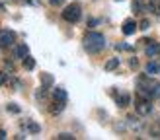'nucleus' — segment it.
Here are the masks:
<instances>
[{"label": "nucleus", "instance_id": "nucleus-1", "mask_svg": "<svg viewBox=\"0 0 160 140\" xmlns=\"http://www.w3.org/2000/svg\"><path fill=\"white\" fill-rule=\"evenodd\" d=\"M84 49L92 54H98L106 49V37L98 31H88L84 35Z\"/></svg>", "mask_w": 160, "mask_h": 140}, {"label": "nucleus", "instance_id": "nucleus-2", "mask_svg": "<svg viewBox=\"0 0 160 140\" xmlns=\"http://www.w3.org/2000/svg\"><path fill=\"white\" fill-rule=\"evenodd\" d=\"M80 14H82V8H80V4H68L65 10L61 12V16H62V20L65 21H68V23H76L78 20H80Z\"/></svg>", "mask_w": 160, "mask_h": 140}, {"label": "nucleus", "instance_id": "nucleus-3", "mask_svg": "<svg viewBox=\"0 0 160 140\" xmlns=\"http://www.w3.org/2000/svg\"><path fill=\"white\" fill-rule=\"evenodd\" d=\"M135 111H137V115H141V117L150 115V111H152L150 99H141V97H137V101H135Z\"/></svg>", "mask_w": 160, "mask_h": 140}, {"label": "nucleus", "instance_id": "nucleus-4", "mask_svg": "<svg viewBox=\"0 0 160 140\" xmlns=\"http://www.w3.org/2000/svg\"><path fill=\"white\" fill-rule=\"evenodd\" d=\"M14 37H16V33H14V31H10V29L0 31V45H2V47L14 45Z\"/></svg>", "mask_w": 160, "mask_h": 140}, {"label": "nucleus", "instance_id": "nucleus-5", "mask_svg": "<svg viewBox=\"0 0 160 140\" xmlns=\"http://www.w3.org/2000/svg\"><path fill=\"white\" fill-rule=\"evenodd\" d=\"M65 103L67 101H61V99H53V103H51V107H49V113L53 115V117H57L62 109H65Z\"/></svg>", "mask_w": 160, "mask_h": 140}, {"label": "nucleus", "instance_id": "nucleus-6", "mask_svg": "<svg viewBox=\"0 0 160 140\" xmlns=\"http://www.w3.org/2000/svg\"><path fill=\"white\" fill-rule=\"evenodd\" d=\"M115 103H117V107H127L131 103V96L129 93H119V96H115Z\"/></svg>", "mask_w": 160, "mask_h": 140}, {"label": "nucleus", "instance_id": "nucleus-7", "mask_svg": "<svg viewBox=\"0 0 160 140\" xmlns=\"http://www.w3.org/2000/svg\"><path fill=\"white\" fill-rule=\"evenodd\" d=\"M137 23H135V20H127L125 23H123V35H133L135 31H137Z\"/></svg>", "mask_w": 160, "mask_h": 140}, {"label": "nucleus", "instance_id": "nucleus-8", "mask_svg": "<svg viewBox=\"0 0 160 140\" xmlns=\"http://www.w3.org/2000/svg\"><path fill=\"white\" fill-rule=\"evenodd\" d=\"M22 127L26 128L28 132H31V134H37V132L41 130V127H39L37 123H33V121H29V119H26V123H22Z\"/></svg>", "mask_w": 160, "mask_h": 140}, {"label": "nucleus", "instance_id": "nucleus-9", "mask_svg": "<svg viewBox=\"0 0 160 140\" xmlns=\"http://www.w3.org/2000/svg\"><path fill=\"white\" fill-rule=\"evenodd\" d=\"M139 117H141V115H139ZM139 117H135V115H129V117H127V123H129V127H131L133 130H141V127H142L141 121H139Z\"/></svg>", "mask_w": 160, "mask_h": 140}, {"label": "nucleus", "instance_id": "nucleus-10", "mask_svg": "<svg viewBox=\"0 0 160 140\" xmlns=\"http://www.w3.org/2000/svg\"><path fill=\"white\" fill-rule=\"evenodd\" d=\"M39 82H41V86H47V88H51L55 80H53V76H51V74L41 72V74H39Z\"/></svg>", "mask_w": 160, "mask_h": 140}, {"label": "nucleus", "instance_id": "nucleus-11", "mask_svg": "<svg viewBox=\"0 0 160 140\" xmlns=\"http://www.w3.org/2000/svg\"><path fill=\"white\" fill-rule=\"evenodd\" d=\"M47 96H49V93H47V86H41V88L35 91V99L37 101H47Z\"/></svg>", "mask_w": 160, "mask_h": 140}, {"label": "nucleus", "instance_id": "nucleus-12", "mask_svg": "<svg viewBox=\"0 0 160 140\" xmlns=\"http://www.w3.org/2000/svg\"><path fill=\"white\" fill-rule=\"evenodd\" d=\"M28 54H29V47L26 43L20 45L18 49H16V57H18V58H23V57H28Z\"/></svg>", "mask_w": 160, "mask_h": 140}, {"label": "nucleus", "instance_id": "nucleus-13", "mask_svg": "<svg viewBox=\"0 0 160 140\" xmlns=\"http://www.w3.org/2000/svg\"><path fill=\"white\" fill-rule=\"evenodd\" d=\"M119 62H121L119 58H109V60L106 62V66H103V68H106L108 72H111V70H115V68L119 66Z\"/></svg>", "mask_w": 160, "mask_h": 140}, {"label": "nucleus", "instance_id": "nucleus-14", "mask_svg": "<svg viewBox=\"0 0 160 140\" xmlns=\"http://www.w3.org/2000/svg\"><path fill=\"white\" fill-rule=\"evenodd\" d=\"M23 68H26V70H33L35 68V60L31 58L29 54H28V57H23Z\"/></svg>", "mask_w": 160, "mask_h": 140}, {"label": "nucleus", "instance_id": "nucleus-15", "mask_svg": "<svg viewBox=\"0 0 160 140\" xmlns=\"http://www.w3.org/2000/svg\"><path fill=\"white\" fill-rule=\"evenodd\" d=\"M158 51H160V47H158L154 41H150V45L147 47V54H148V57H154V54H156Z\"/></svg>", "mask_w": 160, "mask_h": 140}, {"label": "nucleus", "instance_id": "nucleus-16", "mask_svg": "<svg viewBox=\"0 0 160 140\" xmlns=\"http://www.w3.org/2000/svg\"><path fill=\"white\" fill-rule=\"evenodd\" d=\"M142 10H147V6L142 4V0H133V12L139 14V12H142Z\"/></svg>", "mask_w": 160, "mask_h": 140}, {"label": "nucleus", "instance_id": "nucleus-17", "mask_svg": "<svg viewBox=\"0 0 160 140\" xmlns=\"http://www.w3.org/2000/svg\"><path fill=\"white\" fill-rule=\"evenodd\" d=\"M145 70H147V74H148V76H152V74H156V72H158L160 68H158V64H156V62H148Z\"/></svg>", "mask_w": 160, "mask_h": 140}, {"label": "nucleus", "instance_id": "nucleus-18", "mask_svg": "<svg viewBox=\"0 0 160 140\" xmlns=\"http://www.w3.org/2000/svg\"><path fill=\"white\" fill-rule=\"evenodd\" d=\"M55 99H61V101H67L68 96H67V91L62 90V88H57L55 90Z\"/></svg>", "mask_w": 160, "mask_h": 140}, {"label": "nucleus", "instance_id": "nucleus-19", "mask_svg": "<svg viewBox=\"0 0 160 140\" xmlns=\"http://www.w3.org/2000/svg\"><path fill=\"white\" fill-rule=\"evenodd\" d=\"M150 136H152V138H160V123H156V124L150 127Z\"/></svg>", "mask_w": 160, "mask_h": 140}, {"label": "nucleus", "instance_id": "nucleus-20", "mask_svg": "<svg viewBox=\"0 0 160 140\" xmlns=\"http://www.w3.org/2000/svg\"><path fill=\"white\" fill-rule=\"evenodd\" d=\"M6 109H8V113H14V115L20 113V105H18V103H8Z\"/></svg>", "mask_w": 160, "mask_h": 140}, {"label": "nucleus", "instance_id": "nucleus-21", "mask_svg": "<svg viewBox=\"0 0 160 140\" xmlns=\"http://www.w3.org/2000/svg\"><path fill=\"white\" fill-rule=\"evenodd\" d=\"M59 140H74V136L70 134V132H61V134H57Z\"/></svg>", "mask_w": 160, "mask_h": 140}, {"label": "nucleus", "instance_id": "nucleus-22", "mask_svg": "<svg viewBox=\"0 0 160 140\" xmlns=\"http://www.w3.org/2000/svg\"><path fill=\"white\" fill-rule=\"evenodd\" d=\"M8 80H10V74H8V72H4V70H2V72H0V86H4Z\"/></svg>", "mask_w": 160, "mask_h": 140}, {"label": "nucleus", "instance_id": "nucleus-23", "mask_svg": "<svg viewBox=\"0 0 160 140\" xmlns=\"http://www.w3.org/2000/svg\"><path fill=\"white\" fill-rule=\"evenodd\" d=\"M150 27V21L148 20H141V23H139V29H142V31H147Z\"/></svg>", "mask_w": 160, "mask_h": 140}, {"label": "nucleus", "instance_id": "nucleus-24", "mask_svg": "<svg viewBox=\"0 0 160 140\" xmlns=\"http://www.w3.org/2000/svg\"><path fill=\"white\" fill-rule=\"evenodd\" d=\"M4 68L10 70V72H14V62H12V60H6V62H4Z\"/></svg>", "mask_w": 160, "mask_h": 140}, {"label": "nucleus", "instance_id": "nucleus-25", "mask_svg": "<svg viewBox=\"0 0 160 140\" xmlns=\"http://www.w3.org/2000/svg\"><path fill=\"white\" fill-rule=\"evenodd\" d=\"M26 4H29V6H39L41 4V0H23Z\"/></svg>", "mask_w": 160, "mask_h": 140}, {"label": "nucleus", "instance_id": "nucleus-26", "mask_svg": "<svg viewBox=\"0 0 160 140\" xmlns=\"http://www.w3.org/2000/svg\"><path fill=\"white\" fill-rule=\"evenodd\" d=\"M129 64H131V68H139V60H137V58L133 57V58H131V62H129Z\"/></svg>", "mask_w": 160, "mask_h": 140}, {"label": "nucleus", "instance_id": "nucleus-27", "mask_svg": "<svg viewBox=\"0 0 160 140\" xmlns=\"http://www.w3.org/2000/svg\"><path fill=\"white\" fill-rule=\"evenodd\" d=\"M115 130H117V132L125 130V124H123V123H117V124H115Z\"/></svg>", "mask_w": 160, "mask_h": 140}, {"label": "nucleus", "instance_id": "nucleus-28", "mask_svg": "<svg viewBox=\"0 0 160 140\" xmlns=\"http://www.w3.org/2000/svg\"><path fill=\"white\" fill-rule=\"evenodd\" d=\"M49 4H51V6H61L62 0H49Z\"/></svg>", "mask_w": 160, "mask_h": 140}, {"label": "nucleus", "instance_id": "nucleus-29", "mask_svg": "<svg viewBox=\"0 0 160 140\" xmlns=\"http://www.w3.org/2000/svg\"><path fill=\"white\" fill-rule=\"evenodd\" d=\"M154 99H160V84H158V88L154 90Z\"/></svg>", "mask_w": 160, "mask_h": 140}, {"label": "nucleus", "instance_id": "nucleus-30", "mask_svg": "<svg viewBox=\"0 0 160 140\" xmlns=\"http://www.w3.org/2000/svg\"><path fill=\"white\" fill-rule=\"evenodd\" d=\"M88 26H90V27H94V26H98V20H90V21H88Z\"/></svg>", "mask_w": 160, "mask_h": 140}, {"label": "nucleus", "instance_id": "nucleus-31", "mask_svg": "<svg viewBox=\"0 0 160 140\" xmlns=\"http://www.w3.org/2000/svg\"><path fill=\"white\" fill-rule=\"evenodd\" d=\"M4 138H6V132H4V130H0V140H4Z\"/></svg>", "mask_w": 160, "mask_h": 140}, {"label": "nucleus", "instance_id": "nucleus-32", "mask_svg": "<svg viewBox=\"0 0 160 140\" xmlns=\"http://www.w3.org/2000/svg\"><path fill=\"white\" fill-rule=\"evenodd\" d=\"M4 10V6H2V2H0V12H2Z\"/></svg>", "mask_w": 160, "mask_h": 140}, {"label": "nucleus", "instance_id": "nucleus-33", "mask_svg": "<svg viewBox=\"0 0 160 140\" xmlns=\"http://www.w3.org/2000/svg\"><path fill=\"white\" fill-rule=\"evenodd\" d=\"M158 14H160V4H158Z\"/></svg>", "mask_w": 160, "mask_h": 140}, {"label": "nucleus", "instance_id": "nucleus-34", "mask_svg": "<svg viewBox=\"0 0 160 140\" xmlns=\"http://www.w3.org/2000/svg\"><path fill=\"white\" fill-rule=\"evenodd\" d=\"M117 2H121V0H117Z\"/></svg>", "mask_w": 160, "mask_h": 140}]
</instances>
